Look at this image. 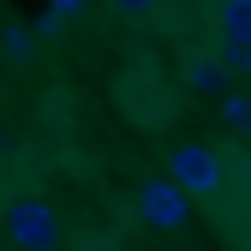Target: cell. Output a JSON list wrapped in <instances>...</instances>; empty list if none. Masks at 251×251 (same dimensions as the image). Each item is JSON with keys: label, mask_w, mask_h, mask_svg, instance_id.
I'll return each instance as SVG.
<instances>
[{"label": "cell", "mask_w": 251, "mask_h": 251, "mask_svg": "<svg viewBox=\"0 0 251 251\" xmlns=\"http://www.w3.org/2000/svg\"><path fill=\"white\" fill-rule=\"evenodd\" d=\"M114 102H120V114L132 120V126L162 132V126L179 120L185 90H179L174 66H168L155 48H132V54H126V66H120V78H114Z\"/></svg>", "instance_id": "6da1fadb"}, {"label": "cell", "mask_w": 251, "mask_h": 251, "mask_svg": "<svg viewBox=\"0 0 251 251\" xmlns=\"http://www.w3.org/2000/svg\"><path fill=\"white\" fill-rule=\"evenodd\" d=\"M209 215L233 251H251V150L245 144L233 155H222V192L209 198Z\"/></svg>", "instance_id": "7a4b0ae2"}, {"label": "cell", "mask_w": 251, "mask_h": 251, "mask_svg": "<svg viewBox=\"0 0 251 251\" xmlns=\"http://www.w3.org/2000/svg\"><path fill=\"white\" fill-rule=\"evenodd\" d=\"M174 192H185V203L192 198H215L222 192V150H209V144H174L168 150V174H162Z\"/></svg>", "instance_id": "3957f363"}, {"label": "cell", "mask_w": 251, "mask_h": 251, "mask_svg": "<svg viewBox=\"0 0 251 251\" xmlns=\"http://www.w3.org/2000/svg\"><path fill=\"white\" fill-rule=\"evenodd\" d=\"M6 239L18 251H60L66 245V222H60L54 203H42V198H12L6 203Z\"/></svg>", "instance_id": "277c9868"}, {"label": "cell", "mask_w": 251, "mask_h": 251, "mask_svg": "<svg viewBox=\"0 0 251 251\" xmlns=\"http://www.w3.org/2000/svg\"><path fill=\"white\" fill-rule=\"evenodd\" d=\"M179 90H198V96H227V66L215 42H198V36H179V66H174Z\"/></svg>", "instance_id": "5b68a950"}, {"label": "cell", "mask_w": 251, "mask_h": 251, "mask_svg": "<svg viewBox=\"0 0 251 251\" xmlns=\"http://www.w3.org/2000/svg\"><path fill=\"white\" fill-rule=\"evenodd\" d=\"M132 203H138V222H150L155 233H179L185 222H192V203H185V192H174L168 179H144Z\"/></svg>", "instance_id": "8992f818"}, {"label": "cell", "mask_w": 251, "mask_h": 251, "mask_svg": "<svg viewBox=\"0 0 251 251\" xmlns=\"http://www.w3.org/2000/svg\"><path fill=\"white\" fill-rule=\"evenodd\" d=\"M209 24H215V42L222 48H251V0H222V6H209Z\"/></svg>", "instance_id": "52a82bcc"}, {"label": "cell", "mask_w": 251, "mask_h": 251, "mask_svg": "<svg viewBox=\"0 0 251 251\" xmlns=\"http://www.w3.org/2000/svg\"><path fill=\"white\" fill-rule=\"evenodd\" d=\"M222 126L251 150V90H227L222 96Z\"/></svg>", "instance_id": "ba28073f"}, {"label": "cell", "mask_w": 251, "mask_h": 251, "mask_svg": "<svg viewBox=\"0 0 251 251\" xmlns=\"http://www.w3.org/2000/svg\"><path fill=\"white\" fill-rule=\"evenodd\" d=\"M0 54H6L12 66H24V60L36 54V30H30V24H6V30H0Z\"/></svg>", "instance_id": "9c48e42d"}, {"label": "cell", "mask_w": 251, "mask_h": 251, "mask_svg": "<svg viewBox=\"0 0 251 251\" xmlns=\"http://www.w3.org/2000/svg\"><path fill=\"white\" fill-rule=\"evenodd\" d=\"M72 18H84V6H78V0H54V6H48L36 24H30V30H36V36H54V30H60V24H72Z\"/></svg>", "instance_id": "30bf717a"}, {"label": "cell", "mask_w": 251, "mask_h": 251, "mask_svg": "<svg viewBox=\"0 0 251 251\" xmlns=\"http://www.w3.org/2000/svg\"><path fill=\"white\" fill-rule=\"evenodd\" d=\"M60 251H114V239H102V233H84V239H66Z\"/></svg>", "instance_id": "8fae6325"}]
</instances>
